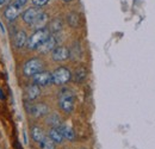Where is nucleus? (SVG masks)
<instances>
[{"label":"nucleus","instance_id":"nucleus-14","mask_svg":"<svg viewBox=\"0 0 155 149\" xmlns=\"http://www.w3.org/2000/svg\"><path fill=\"white\" fill-rule=\"evenodd\" d=\"M47 23H48V15L44 13V12H42V13L39 15V17L35 20V23H34L31 26H32L34 29H36V30H41V29H45Z\"/></svg>","mask_w":155,"mask_h":149},{"label":"nucleus","instance_id":"nucleus-11","mask_svg":"<svg viewBox=\"0 0 155 149\" xmlns=\"http://www.w3.org/2000/svg\"><path fill=\"white\" fill-rule=\"evenodd\" d=\"M58 130L61 131L63 138H66L68 141H74L75 140V132H74V130L71 127H68L66 124H61L58 127Z\"/></svg>","mask_w":155,"mask_h":149},{"label":"nucleus","instance_id":"nucleus-18","mask_svg":"<svg viewBox=\"0 0 155 149\" xmlns=\"http://www.w3.org/2000/svg\"><path fill=\"white\" fill-rule=\"evenodd\" d=\"M47 123L51 125V128H58L61 125V118L56 113H51L47 117Z\"/></svg>","mask_w":155,"mask_h":149},{"label":"nucleus","instance_id":"nucleus-4","mask_svg":"<svg viewBox=\"0 0 155 149\" xmlns=\"http://www.w3.org/2000/svg\"><path fill=\"white\" fill-rule=\"evenodd\" d=\"M51 76H53V84L61 86V85L67 84L72 79V73L66 67H58L53 72Z\"/></svg>","mask_w":155,"mask_h":149},{"label":"nucleus","instance_id":"nucleus-6","mask_svg":"<svg viewBox=\"0 0 155 149\" xmlns=\"http://www.w3.org/2000/svg\"><path fill=\"white\" fill-rule=\"evenodd\" d=\"M20 11H21V5L18 4L17 1L10 4L6 10H5V18L7 19L8 22H13L15 19L19 16Z\"/></svg>","mask_w":155,"mask_h":149},{"label":"nucleus","instance_id":"nucleus-26","mask_svg":"<svg viewBox=\"0 0 155 149\" xmlns=\"http://www.w3.org/2000/svg\"><path fill=\"white\" fill-rule=\"evenodd\" d=\"M63 1H66V2H69V1H72V0H63Z\"/></svg>","mask_w":155,"mask_h":149},{"label":"nucleus","instance_id":"nucleus-16","mask_svg":"<svg viewBox=\"0 0 155 149\" xmlns=\"http://www.w3.org/2000/svg\"><path fill=\"white\" fill-rule=\"evenodd\" d=\"M86 76H87V69H86L84 66H81V67L77 68V71L74 72L73 79H74V81H75L77 84H80V82H82V81L86 79Z\"/></svg>","mask_w":155,"mask_h":149},{"label":"nucleus","instance_id":"nucleus-9","mask_svg":"<svg viewBox=\"0 0 155 149\" xmlns=\"http://www.w3.org/2000/svg\"><path fill=\"white\" fill-rule=\"evenodd\" d=\"M55 48H56V38L54 36H49L38 47V51L42 53V54H45V53L53 51Z\"/></svg>","mask_w":155,"mask_h":149},{"label":"nucleus","instance_id":"nucleus-23","mask_svg":"<svg viewBox=\"0 0 155 149\" xmlns=\"http://www.w3.org/2000/svg\"><path fill=\"white\" fill-rule=\"evenodd\" d=\"M10 2V0H0V5L1 6H5V5H7Z\"/></svg>","mask_w":155,"mask_h":149},{"label":"nucleus","instance_id":"nucleus-5","mask_svg":"<svg viewBox=\"0 0 155 149\" xmlns=\"http://www.w3.org/2000/svg\"><path fill=\"white\" fill-rule=\"evenodd\" d=\"M32 78H34V84H36L39 87H41V86L44 87V86H48V85L53 84L51 73H49V72H47V71H42V72L37 73L36 75H34Z\"/></svg>","mask_w":155,"mask_h":149},{"label":"nucleus","instance_id":"nucleus-19","mask_svg":"<svg viewBox=\"0 0 155 149\" xmlns=\"http://www.w3.org/2000/svg\"><path fill=\"white\" fill-rule=\"evenodd\" d=\"M67 22L69 24V26L72 28H78L80 25V17L79 15L75 12H71L68 16H67Z\"/></svg>","mask_w":155,"mask_h":149},{"label":"nucleus","instance_id":"nucleus-17","mask_svg":"<svg viewBox=\"0 0 155 149\" xmlns=\"http://www.w3.org/2000/svg\"><path fill=\"white\" fill-rule=\"evenodd\" d=\"M31 136H32V140H34L35 142H37V143H39V142L45 137L44 131L42 130L39 127H36V125L31 128Z\"/></svg>","mask_w":155,"mask_h":149},{"label":"nucleus","instance_id":"nucleus-20","mask_svg":"<svg viewBox=\"0 0 155 149\" xmlns=\"http://www.w3.org/2000/svg\"><path fill=\"white\" fill-rule=\"evenodd\" d=\"M38 144L41 149H55V146H56V143L53 140H50L49 136H45Z\"/></svg>","mask_w":155,"mask_h":149},{"label":"nucleus","instance_id":"nucleus-22","mask_svg":"<svg viewBox=\"0 0 155 149\" xmlns=\"http://www.w3.org/2000/svg\"><path fill=\"white\" fill-rule=\"evenodd\" d=\"M48 1H49V0H32L34 5H35L36 7H42V6H44Z\"/></svg>","mask_w":155,"mask_h":149},{"label":"nucleus","instance_id":"nucleus-1","mask_svg":"<svg viewBox=\"0 0 155 149\" xmlns=\"http://www.w3.org/2000/svg\"><path fill=\"white\" fill-rule=\"evenodd\" d=\"M74 103H75V95L72 90L69 88H62L58 93V106L60 109L66 113H71L74 110Z\"/></svg>","mask_w":155,"mask_h":149},{"label":"nucleus","instance_id":"nucleus-3","mask_svg":"<svg viewBox=\"0 0 155 149\" xmlns=\"http://www.w3.org/2000/svg\"><path fill=\"white\" fill-rule=\"evenodd\" d=\"M43 66H44L43 61L37 58V57H35V58H31V60L25 62V65L23 67V72L26 76H34V75H36L39 72H42Z\"/></svg>","mask_w":155,"mask_h":149},{"label":"nucleus","instance_id":"nucleus-21","mask_svg":"<svg viewBox=\"0 0 155 149\" xmlns=\"http://www.w3.org/2000/svg\"><path fill=\"white\" fill-rule=\"evenodd\" d=\"M62 26H63L62 20L56 18L50 22V24H49V31H51V32H54V34H55V32H58V31L62 29Z\"/></svg>","mask_w":155,"mask_h":149},{"label":"nucleus","instance_id":"nucleus-12","mask_svg":"<svg viewBox=\"0 0 155 149\" xmlns=\"http://www.w3.org/2000/svg\"><path fill=\"white\" fill-rule=\"evenodd\" d=\"M41 94V88L36 84H31L26 87V98L28 100H35Z\"/></svg>","mask_w":155,"mask_h":149},{"label":"nucleus","instance_id":"nucleus-7","mask_svg":"<svg viewBox=\"0 0 155 149\" xmlns=\"http://www.w3.org/2000/svg\"><path fill=\"white\" fill-rule=\"evenodd\" d=\"M41 13H42V11H41L39 7H30V8H28L26 11L23 12L21 17H23V20H24L26 24L32 25V24L35 23V20L39 17Z\"/></svg>","mask_w":155,"mask_h":149},{"label":"nucleus","instance_id":"nucleus-13","mask_svg":"<svg viewBox=\"0 0 155 149\" xmlns=\"http://www.w3.org/2000/svg\"><path fill=\"white\" fill-rule=\"evenodd\" d=\"M28 44V36L25 34V31H18L15 35V45L17 48H23Z\"/></svg>","mask_w":155,"mask_h":149},{"label":"nucleus","instance_id":"nucleus-10","mask_svg":"<svg viewBox=\"0 0 155 149\" xmlns=\"http://www.w3.org/2000/svg\"><path fill=\"white\" fill-rule=\"evenodd\" d=\"M28 110H29V112H30L32 116H35V117L44 116V114H47L48 111H49V109H48V106H47L45 104H34V105H31Z\"/></svg>","mask_w":155,"mask_h":149},{"label":"nucleus","instance_id":"nucleus-25","mask_svg":"<svg viewBox=\"0 0 155 149\" xmlns=\"http://www.w3.org/2000/svg\"><path fill=\"white\" fill-rule=\"evenodd\" d=\"M4 98H5V95L2 94V91L0 90V99H4Z\"/></svg>","mask_w":155,"mask_h":149},{"label":"nucleus","instance_id":"nucleus-24","mask_svg":"<svg viewBox=\"0 0 155 149\" xmlns=\"http://www.w3.org/2000/svg\"><path fill=\"white\" fill-rule=\"evenodd\" d=\"M16 1H17V2H18V4H20V5H21V6H23V5H24V4H25V2H26V1H28V0H16Z\"/></svg>","mask_w":155,"mask_h":149},{"label":"nucleus","instance_id":"nucleus-27","mask_svg":"<svg viewBox=\"0 0 155 149\" xmlns=\"http://www.w3.org/2000/svg\"><path fill=\"white\" fill-rule=\"evenodd\" d=\"M81 149H86V148H81Z\"/></svg>","mask_w":155,"mask_h":149},{"label":"nucleus","instance_id":"nucleus-15","mask_svg":"<svg viewBox=\"0 0 155 149\" xmlns=\"http://www.w3.org/2000/svg\"><path fill=\"white\" fill-rule=\"evenodd\" d=\"M49 138L50 140H53L56 144H60V143H62L63 142V136H62V134H61V131L58 130V128H51L50 130H49Z\"/></svg>","mask_w":155,"mask_h":149},{"label":"nucleus","instance_id":"nucleus-8","mask_svg":"<svg viewBox=\"0 0 155 149\" xmlns=\"http://www.w3.org/2000/svg\"><path fill=\"white\" fill-rule=\"evenodd\" d=\"M71 56L69 54V49L66 47H56L53 51H51V57L54 61H64Z\"/></svg>","mask_w":155,"mask_h":149},{"label":"nucleus","instance_id":"nucleus-2","mask_svg":"<svg viewBox=\"0 0 155 149\" xmlns=\"http://www.w3.org/2000/svg\"><path fill=\"white\" fill-rule=\"evenodd\" d=\"M49 32H50V31H49L48 29L36 30V31L31 35V37L28 39V44H26L28 48L31 49V50H34V49H38L39 45L50 36Z\"/></svg>","mask_w":155,"mask_h":149}]
</instances>
